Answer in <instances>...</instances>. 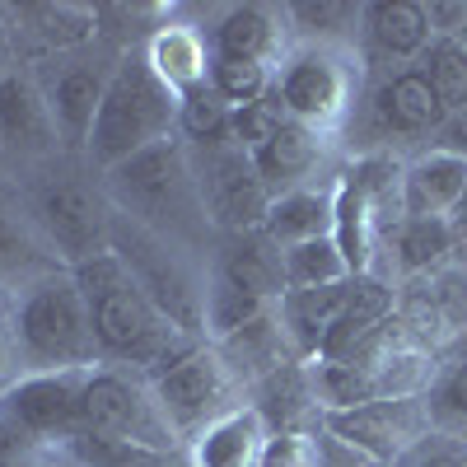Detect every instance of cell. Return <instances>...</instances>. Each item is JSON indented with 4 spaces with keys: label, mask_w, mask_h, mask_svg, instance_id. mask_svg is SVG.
<instances>
[{
    "label": "cell",
    "mask_w": 467,
    "mask_h": 467,
    "mask_svg": "<svg viewBox=\"0 0 467 467\" xmlns=\"http://www.w3.org/2000/svg\"><path fill=\"white\" fill-rule=\"evenodd\" d=\"M10 332L19 346L24 374H47V369H94L99 346L89 327V304L75 285L70 266H57L47 276L24 285L10 314Z\"/></svg>",
    "instance_id": "1"
},
{
    "label": "cell",
    "mask_w": 467,
    "mask_h": 467,
    "mask_svg": "<svg viewBox=\"0 0 467 467\" xmlns=\"http://www.w3.org/2000/svg\"><path fill=\"white\" fill-rule=\"evenodd\" d=\"M173 136H178V99L154 80V70L145 66V52L117 57L89 150H85L89 164L99 173H112L117 164L136 160L140 150L173 140Z\"/></svg>",
    "instance_id": "2"
},
{
    "label": "cell",
    "mask_w": 467,
    "mask_h": 467,
    "mask_svg": "<svg viewBox=\"0 0 467 467\" xmlns=\"http://www.w3.org/2000/svg\"><path fill=\"white\" fill-rule=\"evenodd\" d=\"M103 192L112 197L117 215L136 220L140 229L160 234V239L164 234H182L192 224H206L197 173H192V154L178 136L150 145L136 160L103 173Z\"/></svg>",
    "instance_id": "3"
},
{
    "label": "cell",
    "mask_w": 467,
    "mask_h": 467,
    "mask_svg": "<svg viewBox=\"0 0 467 467\" xmlns=\"http://www.w3.org/2000/svg\"><path fill=\"white\" fill-rule=\"evenodd\" d=\"M70 276L89 304V327H94V346H99L103 365H127L136 356V346L160 323H169L160 308L150 304L140 281L131 276V266L112 248L80 262V266H70Z\"/></svg>",
    "instance_id": "4"
},
{
    "label": "cell",
    "mask_w": 467,
    "mask_h": 467,
    "mask_svg": "<svg viewBox=\"0 0 467 467\" xmlns=\"http://www.w3.org/2000/svg\"><path fill=\"white\" fill-rule=\"evenodd\" d=\"M285 117L318 136H337L350 127L360 99V66L350 47H290L276 66V89Z\"/></svg>",
    "instance_id": "5"
},
{
    "label": "cell",
    "mask_w": 467,
    "mask_h": 467,
    "mask_svg": "<svg viewBox=\"0 0 467 467\" xmlns=\"http://www.w3.org/2000/svg\"><path fill=\"white\" fill-rule=\"evenodd\" d=\"M75 435H103L136 449H154V453H182V440L173 435V425L154 402V388L122 365H94L85 374L80 431Z\"/></svg>",
    "instance_id": "6"
},
{
    "label": "cell",
    "mask_w": 467,
    "mask_h": 467,
    "mask_svg": "<svg viewBox=\"0 0 467 467\" xmlns=\"http://www.w3.org/2000/svg\"><path fill=\"white\" fill-rule=\"evenodd\" d=\"M150 388H154V402H160L164 420L173 425V435L182 440V449H187L192 435H202L211 420H220L234 407H244V383L234 379V369L224 365V356L211 341H202L187 360H178Z\"/></svg>",
    "instance_id": "7"
},
{
    "label": "cell",
    "mask_w": 467,
    "mask_h": 467,
    "mask_svg": "<svg viewBox=\"0 0 467 467\" xmlns=\"http://www.w3.org/2000/svg\"><path fill=\"white\" fill-rule=\"evenodd\" d=\"M192 154V173H197V192H202V211L206 224H215L220 234H253L266 220V187L253 169V154L239 150L234 140H215V145H197Z\"/></svg>",
    "instance_id": "8"
},
{
    "label": "cell",
    "mask_w": 467,
    "mask_h": 467,
    "mask_svg": "<svg viewBox=\"0 0 467 467\" xmlns=\"http://www.w3.org/2000/svg\"><path fill=\"white\" fill-rule=\"evenodd\" d=\"M360 103H365V131L374 136L369 150L416 145V154H420L425 145H431V136L440 131V122H444V103L435 99V89L420 75V66H393V70H383L379 85Z\"/></svg>",
    "instance_id": "9"
},
{
    "label": "cell",
    "mask_w": 467,
    "mask_h": 467,
    "mask_svg": "<svg viewBox=\"0 0 467 467\" xmlns=\"http://www.w3.org/2000/svg\"><path fill=\"white\" fill-rule=\"evenodd\" d=\"M33 215H37V224H43L61 266H80V262L112 248V215L117 211H108V202L99 197V192L75 182V178L47 182L43 192H37Z\"/></svg>",
    "instance_id": "10"
},
{
    "label": "cell",
    "mask_w": 467,
    "mask_h": 467,
    "mask_svg": "<svg viewBox=\"0 0 467 467\" xmlns=\"http://www.w3.org/2000/svg\"><path fill=\"white\" fill-rule=\"evenodd\" d=\"M318 425L341 444L360 449L379 467H398L425 435H431V416H425V398H379L350 411H323Z\"/></svg>",
    "instance_id": "11"
},
{
    "label": "cell",
    "mask_w": 467,
    "mask_h": 467,
    "mask_svg": "<svg viewBox=\"0 0 467 467\" xmlns=\"http://www.w3.org/2000/svg\"><path fill=\"white\" fill-rule=\"evenodd\" d=\"M89 369H47L19 374L0 398V420L19 425L37 444H61L80 431V388Z\"/></svg>",
    "instance_id": "12"
},
{
    "label": "cell",
    "mask_w": 467,
    "mask_h": 467,
    "mask_svg": "<svg viewBox=\"0 0 467 467\" xmlns=\"http://www.w3.org/2000/svg\"><path fill=\"white\" fill-rule=\"evenodd\" d=\"M211 57L224 61H262V66H281L290 52V28L285 10L276 5H229L211 24Z\"/></svg>",
    "instance_id": "13"
},
{
    "label": "cell",
    "mask_w": 467,
    "mask_h": 467,
    "mask_svg": "<svg viewBox=\"0 0 467 467\" xmlns=\"http://www.w3.org/2000/svg\"><path fill=\"white\" fill-rule=\"evenodd\" d=\"M145 66L154 70L173 99H187L192 89H202L211 80V37L197 24H182V19H164L145 37Z\"/></svg>",
    "instance_id": "14"
},
{
    "label": "cell",
    "mask_w": 467,
    "mask_h": 467,
    "mask_svg": "<svg viewBox=\"0 0 467 467\" xmlns=\"http://www.w3.org/2000/svg\"><path fill=\"white\" fill-rule=\"evenodd\" d=\"M360 37H365L369 57L383 61V70L416 66L425 57V47L435 43L431 15H425L420 0H374V5H365Z\"/></svg>",
    "instance_id": "15"
},
{
    "label": "cell",
    "mask_w": 467,
    "mask_h": 467,
    "mask_svg": "<svg viewBox=\"0 0 467 467\" xmlns=\"http://www.w3.org/2000/svg\"><path fill=\"white\" fill-rule=\"evenodd\" d=\"M108 75H112V66L103 70V66H89V61H75V66L57 70V80L47 89V108H52L57 140L66 150H89L99 108H103V89H108Z\"/></svg>",
    "instance_id": "16"
},
{
    "label": "cell",
    "mask_w": 467,
    "mask_h": 467,
    "mask_svg": "<svg viewBox=\"0 0 467 467\" xmlns=\"http://www.w3.org/2000/svg\"><path fill=\"white\" fill-rule=\"evenodd\" d=\"M467 192V160L440 150H420L402 169V215L407 220H449Z\"/></svg>",
    "instance_id": "17"
},
{
    "label": "cell",
    "mask_w": 467,
    "mask_h": 467,
    "mask_svg": "<svg viewBox=\"0 0 467 467\" xmlns=\"http://www.w3.org/2000/svg\"><path fill=\"white\" fill-rule=\"evenodd\" d=\"M323 150H327V136L308 131V127H299V122L285 117L281 131L262 150H253V169L266 187V197H285V192H295V187H314Z\"/></svg>",
    "instance_id": "18"
},
{
    "label": "cell",
    "mask_w": 467,
    "mask_h": 467,
    "mask_svg": "<svg viewBox=\"0 0 467 467\" xmlns=\"http://www.w3.org/2000/svg\"><path fill=\"white\" fill-rule=\"evenodd\" d=\"M215 276L224 285H234V290L253 295V299H266V304H276L285 295L281 248L271 244L262 229H253V234H224L220 257H215Z\"/></svg>",
    "instance_id": "19"
},
{
    "label": "cell",
    "mask_w": 467,
    "mask_h": 467,
    "mask_svg": "<svg viewBox=\"0 0 467 467\" xmlns=\"http://www.w3.org/2000/svg\"><path fill=\"white\" fill-rule=\"evenodd\" d=\"M266 440H271L266 420L244 402L224 411L220 420H211L202 435H192L182 453H187V467H257Z\"/></svg>",
    "instance_id": "20"
},
{
    "label": "cell",
    "mask_w": 467,
    "mask_h": 467,
    "mask_svg": "<svg viewBox=\"0 0 467 467\" xmlns=\"http://www.w3.org/2000/svg\"><path fill=\"white\" fill-rule=\"evenodd\" d=\"M346 295H350V281H337V285H318V290H285L276 299V323L290 341V350L308 365L318 360V350L337 323V314L346 308Z\"/></svg>",
    "instance_id": "21"
},
{
    "label": "cell",
    "mask_w": 467,
    "mask_h": 467,
    "mask_svg": "<svg viewBox=\"0 0 467 467\" xmlns=\"http://www.w3.org/2000/svg\"><path fill=\"white\" fill-rule=\"evenodd\" d=\"M262 420L271 435L281 431H314L318 425V398H314V374H308V365H285L276 374H266L262 383L248 388L244 398Z\"/></svg>",
    "instance_id": "22"
},
{
    "label": "cell",
    "mask_w": 467,
    "mask_h": 467,
    "mask_svg": "<svg viewBox=\"0 0 467 467\" xmlns=\"http://www.w3.org/2000/svg\"><path fill=\"white\" fill-rule=\"evenodd\" d=\"M215 350L224 356V365L234 369V379L244 383V398H248V388L262 383L266 374H276L285 365H299V356L290 350L281 323H276V304H271V314H262L257 323H248L244 332H234L224 341H215Z\"/></svg>",
    "instance_id": "23"
},
{
    "label": "cell",
    "mask_w": 467,
    "mask_h": 467,
    "mask_svg": "<svg viewBox=\"0 0 467 467\" xmlns=\"http://www.w3.org/2000/svg\"><path fill=\"white\" fill-rule=\"evenodd\" d=\"M0 140L19 154H43L57 145L47 94H37V85L15 70L0 75Z\"/></svg>",
    "instance_id": "24"
},
{
    "label": "cell",
    "mask_w": 467,
    "mask_h": 467,
    "mask_svg": "<svg viewBox=\"0 0 467 467\" xmlns=\"http://www.w3.org/2000/svg\"><path fill=\"white\" fill-rule=\"evenodd\" d=\"M19 33H28L37 47L47 52H70L99 37V5H75V0H28L10 10Z\"/></svg>",
    "instance_id": "25"
},
{
    "label": "cell",
    "mask_w": 467,
    "mask_h": 467,
    "mask_svg": "<svg viewBox=\"0 0 467 467\" xmlns=\"http://www.w3.org/2000/svg\"><path fill=\"white\" fill-rule=\"evenodd\" d=\"M379 257L388 262L393 281H411V276H431L449 262V220H398L383 234Z\"/></svg>",
    "instance_id": "26"
},
{
    "label": "cell",
    "mask_w": 467,
    "mask_h": 467,
    "mask_svg": "<svg viewBox=\"0 0 467 467\" xmlns=\"http://www.w3.org/2000/svg\"><path fill=\"white\" fill-rule=\"evenodd\" d=\"M262 234L281 253L299 248V244H314V239H327V234H332V187L314 182V187L285 192V197H271Z\"/></svg>",
    "instance_id": "27"
},
{
    "label": "cell",
    "mask_w": 467,
    "mask_h": 467,
    "mask_svg": "<svg viewBox=\"0 0 467 467\" xmlns=\"http://www.w3.org/2000/svg\"><path fill=\"white\" fill-rule=\"evenodd\" d=\"M281 10L295 47H350L365 24V5L356 0H299Z\"/></svg>",
    "instance_id": "28"
},
{
    "label": "cell",
    "mask_w": 467,
    "mask_h": 467,
    "mask_svg": "<svg viewBox=\"0 0 467 467\" xmlns=\"http://www.w3.org/2000/svg\"><path fill=\"white\" fill-rule=\"evenodd\" d=\"M43 467H187V453H154L103 435H70L61 444H47Z\"/></svg>",
    "instance_id": "29"
},
{
    "label": "cell",
    "mask_w": 467,
    "mask_h": 467,
    "mask_svg": "<svg viewBox=\"0 0 467 467\" xmlns=\"http://www.w3.org/2000/svg\"><path fill=\"white\" fill-rule=\"evenodd\" d=\"M425 416H431V431L435 435H453L467 440V360H444L425 388Z\"/></svg>",
    "instance_id": "30"
},
{
    "label": "cell",
    "mask_w": 467,
    "mask_h": 467,
    "mask_svg": "<svg viewBox=\"0 0 467 467\" xmlns=\"http://www.w3.org/2000/svg\"><path fill=\"white\" fill-rule=\"evenodd\" d=\"M262 314H271V304L266 299H253L244 290H234L224 285L220 276L206 281V299H202V323H206V341H224L234 332H244L248 323H257Z\"/></svg>",
    "instance_id": "31"
},
{
    "label": "cell",
    "mask_w": 467,
    "mask_h": 467,
    "mask_svg": "<svg viewBox=\"0 0 467 467\" xmlns=\"http://www.w3.org/2000/svg\"><path fill=\"white\" fill-rule=\"evenodd\" d=\"M281 262H285V290H318V285L350 281L346 257H341V248H337L332 234H327V239H314V244L285 248Z\"/></svg>",
    "instance_id": "32"
},
{
    "label": "cell",
    "mask_w": 467,
    "mask_h": 467,
    "mask_svg": "<svg viewBox=\"0 0 467 467\" xmlns=\"http://www.w3.org/2000/svg\"><path fill=\"white\" fill-rule=\"evenodd\" d=\"M57 266H61V262L37 248V239L28 234V224H24L10 206H0V281L24 276V285H28V281L47 276V271H57Z\"/></svg>",
    "instance_id": "33"
},
{
    "label": "cell",
    "mask_w": 467,
    "mask_h": 467,
    "mask_svg": "<svg viewBox=\"0 0 467 467\" xmlns=\"http://www.w3.org/2000/svg\"><path fill=\"white\" fill-rule=\"evenodd\" d=\"M416 66H420L425 80H431L444 112L467 108V47H462V37H435Z\"/></svg>",
    "instance_id": "34"
},
{
    "label": "cell",
    "mask_w": 467,
    "mask_h": 467,
    "mask_svg": "<svg viewBox=\"0 0 467 467\" xmlns=\"http://www.w3.org/2000/svg\"><path fill=\"white\" fill-rule=\"evenodd\" d=\"M229 122H234V108L224 99H215L211 85H202V89H192L187 99H178V140L187 150L215 145V140H234Z\"/></svg>",
    "instance_id": "35"
},
{
    "label": "cell",
    "mask_w": 467,
    "mask_h": 467,
    "mask_svg": "<svg viewBox=\"0 0 467 467\" xmlns=\"http://www.w3.org/2000/svg\"><path fill=\"white\" fill-rule=\"evenodd\" d=\"M211 94L224 99L229 108H248V103H262L276 89V66H262V61H224V57H211Z\"/></svg>",
    "instance_id": "36"
},
{
    "label": "cell",
    "mask_w": 467,
    "mask_h": 467,
    "mask_svg": "<svg viewBox=\"0 0 467 467\" xmlns=\"http://www.w3.org/2000/svg\"><path fill=\"white\" fill-rule=\"evenodd\" d=\"M431 295H435V308H440V323H444L449 341L458 332H467V266L444 262L440 271H431Z\"/></svg>",
    "instance_id": "37"
},
{
    "label": "cell",
    "mask_w": 467,
    "mask_h": 467,
    "mask_svg": "<svg viewBox=\"0 0 467 467\" xmlns=\"http://www.w3.org/2000/svg\"><path fill=\"white\" fill-rule=\"evenodd\" d=\"M281 122H285V108H281V99L271 94V99H262V103H248V108H234V122H229V136H234V145L239 150H262L271 136L281 131Z\"/></svg>",
    "instance_id": "38"
},
{
    "label": "cell",
    "mask_w": 467,
    "mask_h": 467,
    "mask_svg": "<svg viewBox=\"0 0 467 467\" xmlns=\"http://www.w3.org/2000/svg\"><path fill=\"white\" fill-rule=\"evenodd\" d=\"M257 467H318L314 431H281V435H271Z\"/></svg>",
    "instance_id": "39"
},
{
    "label": "cell",
    "mask_w": 467,
    "mask_h": 467,
    "mask_svg": "<svg viewBox=\"0 0 467 467\" xmlns=\"http://www.w3.org/2000/svg\"><path fill=\"white\" fill-rule=\"evenodd\" d=\"M398 467H467V440H453V435H425Z\"/></svg>",
    "instance_id": "40"
},
{
    "label": "cell",
    "mask_w": 467,
    "mask_h": 467,
    "mask_svg": "<svg viewBox=\"0 0 467 467\" xmlns=\"http://www.w3.org/2000/svg\"><path fill=\"white\" fill-rule=\"evenodd\" d=\"M43 462H47V444H37L19 425L0 420V467H43Z\"/></svg>",
    "instance_id": "41"
},
{
    "label": "cell",
    "mask_w": 467,
    "mask_h": 467,
    "mask_svg": "<svg viewBox=\"0 0 467 467\" xmlns=\"http://www.w3.org/2000/svg\"><path fill=\"white\" fill-rule=\"evenodd\" d=\"M314 444H318V467H379L374 458H365L360 449L341 444L337 435H327L323 425H314Z\"/></svg>",
    "instance_id": "42"
},
{
    "label": "cell",
    "mask_w": 467,
    "mask_h": 467,
    "mask_svg": "<svg viewBox=\"0 0 467 467\" xmlns=\"http://www.w3.org/2000/svg\"><path fill=\"white\" fill-rule=\"evenodd\" d=\"M425 150H440V154H453V160H467V108L444 112L440 131L431 136V145H425Z\"/></svg>",
    "instance_id": "43"
},
{
    "label": "cell",
    "mask_w": 467,
    "mask_h": 467,
    "mask_svg": "<svg viewBox=\"0 0 467 467\" xmlns=\"http://www.w3.org/2000/svg\"><path fill=\"white\" fill-rule=\"evenodd\" d=\"M425 15H431L435 37H462L467 33V5H458V0H431Z\"/></svg>",
    "instance_id": "44"
},
{
    "label": "cell",
    "mask_w": 467,
    "mask_h": 467,
    "mask_svg": "<svg viewBox=\"0 0 467 467\" xmlns=\"http://www.w3.org/2000/svg\"><path fill=\"white\" fill-rule=\"evenodd\" d=\"M24 374V360H19V346H15V332L10 323H0V398L10 393V383Z\"/></svg>",
    "instance_id": "45"
},
{
    "label": "cell",
    "mask_w": 467,
    "mask_h": 467,
    "mask_svg": "<svg viewBox=\"0 0 467 467\" xmlns=\"http://www.w3.org/2000/svg\"><path fill=\"white\" fill-rule=\"evenodd\" d=\"M449 262L453 266H467V211H453L449 215Z\"/></svg>",
    "instance_id": "46"
},
{
    "label": "cell",
    "mask_w": 467,
    "mask_h": 467,
    "mask_svg": "<svg viewBox=\"0 0 467 467\" xmlns=\"http://www.w3.org/2000/svg\"><path fill=\"white\" fill-rule=\"evenodd\" d=\"M444 360H467V332H458V337L449 341V350H444Z\"/></svg>",
    "instance_id": "47"
},
{
    "label": "cell",
    "mask_w": 467,
    "mask_h": 467,
    "mask_svg": "<svg viewBox=\"0 0 467 467\" xmlns=\"http://www.w3.org/2000/svg\"><path fill=\"white\" fill-rule=\"evenodd\" d=\"M458 211H467V192H462V206H458Z\"/></svg>",
    "instance_id": "48"
},
{
    "label": "cell",
    "mask_w": 467,
    "mask_h": 467,
    "mask_svg": "<svg viewBox=\"0 0 467 467\" xmlns=\"http://www.w3.org/2000/svg\"><path fill=\"white\" fill-rule=\"evenodd\" d=\"M462 47H467V33H462Z\"/></svg>",
    "instance_id": "49"
}]
</instances>
